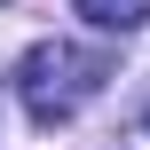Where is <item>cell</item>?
<instances>
[{"label":"cell","instance_id":"1","mask_svg":"<svg viewBox=\"0 0 150 150\" xmlns=\"http://www.w3.org/2000/svg\"><path fill=\"white\" fill-rule=\"evenodd\" d=\"M103 79H111V55H87V47H63V40H40V47L16 63V87H24L32 127L79 119V103L103 95Z\"/></svg>","mask_w":150,"mask_h":150},{"label":"cell","instance_id":"2","mask_svg":"<svg viewBox=\"0 0 150 150\" xmlns=\"http://www.w3.org/2000/svg\"><path fill=\"white\" fill-rule=\"evenodd\" d=\"M95 32H142V16H150V0H71Z\"/></svg>","mask_w":150,"mask_h":150},{"label":"cell","instance_id":"3","mask_svg":"<svg viewBox=\"0 0 150 150\" xmlns=\"http://www.w3.org/2000/svg\"><path fill=\"white\" fill-rule=\"evenodd\" d=\"M142 127H150V111H142Z\"/></svg>","mask_w":150,"mask_h":150}]
</instances>
